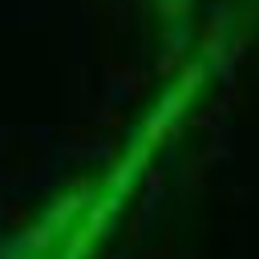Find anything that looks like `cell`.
<instances>
[{
  "mask_svg": "<svg viewBox=\"0 0 259 259\" xmlns=\"http://www.w3.org/2000/svg\"><path fill=\"white\" fill-rule=\"evenodd\" d=\"M142 12L150 16L158 40L174 53H186L198 28V4L202 0H138Z\"/></svg>",
  "mask_w": 259,
  "mask_h": 259,
  "instance_id": "obj_1",
  "label": "cell"
}]
</instances>
